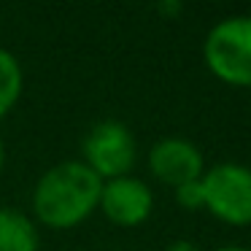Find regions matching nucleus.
<instances>
[{
  "label": "nucleus",
  "instance_id": "nucleus-13",
  "mask_svg": "<svg viewBox=\"0 0 251 251\" xmlns=\"http://www.w3.org/2000/svg\"><path fill=\"white\" fill-rule=\"evenodd\" d=\"M213 251H249L243 246H222V249H213Z\"/></svg>",
  "mask_w": 251,
  "mask_h": 251
},
{
  "label": "nucleus",
  "instance_id": "nucleus-11",
  "mask_svg": "<svg viewBox=\"0 0 251 251\" xmlns=\"http://www.w3.org/2000/svg\"><path fill=\"white\" fill-rule=\"evenodd\" d=\"M165 251H200V249H197V246L192 243V240H186V238H178V240H173V243H170Z\"/></svg>",
  "mask_w": 251,
  "mask_h": 251
},
{
  "label": "nucleus",
  "instance_id": "nucleus-4",
  "mask_svg": "<svg viewBox=\"0 0 251 251\" xmlns=\"http://www.w3.org/2000/svg\"><path fill=\"white\" fill-rule=\"evenodd\" d=\"M84 159L89 170L100 176L103 181L130 176L138 159V141L132 130L119 119H100L89 127L81 143Z\"/></svg>",
  "mask_w": 251,
  "mask_h": 251
},
{
  "label": "nucleus",
  "instance_id": "nucleus-3",
  "mask_svg": "<svg viewBox=\"0 0 251 251\" xmlns=\"http://www.w3.org/2000/svg\"><path fill=\"white\" fill-rule=\"evenodd\" d=\"M205 211L229 227L251 224V168L238 162H219L205 168L200 178Z\"/></svg>",
  "mask_w": 251,
  "mask_h": 251
},
{
  "label": "nucleus",
  "instance_id": "nucleus-7",
  "mask_svg": "<svg viewBox=\"0 0 251 251\" xmlns=\"http://www.w3.org/2000/svg\"><path fill=\"white\" fill-rule=\"evenodd\" d=\"M41 235L30 213L0 205V251H38Z\"/></svg>",
  "mask_w": 251,
  "mask_h": 251
},
{
  "label": "nucleus",
  "instance_id": "nucleus-8",
  "mask_svg": "<svg viewBox=\"0 0 251 251\" xmlns=\"http://www.w3.org/2000/svg\"><path fill=\"white\" fill-rule=\"evenodd\" d=\"M22 84H25V73L19 60L8 49L0 46V119L17 105L19 95H22Z\"/></svg>",
  "mask_w": 251,
  "mask_h": 251
},
{
  "label": "nucleus",
  "instance_id": "nucleus-6",
  "mask_svg": "<svg viewBox=\"0 0 251 251\" xmlns=\"http://www.w3.org/2000/svg\"><path fill=\"white\" fill-rule=\"evenodd\" d=\"M100 211L105 219L119 227H138L154 211V195L146 181L135 176H122V178L103 181L100 192Z\"/></svg>",
  "mask_w": 251,
  "mask_h": 251
},
{
  "label": "nucleus",
  "instance_id": "nucleus-9",
  "mask_svg": "<svg viewBox=\"0 0 251 251\" xmlns=\"http://www.w3.org/2000/svg\"><path fill=\"white\" fill-rule=\"evenodd\" d=\"M176 202L186 211H200L205 208V197H202V184L200 181H192V184H184L176 189Z\"/></svg>",
  "mask_w": 251,
  "mask_h": 251
},
{
  "label": "nucleus",
  "instance_id": "nucleus-5",
  "mask_svg": "<svg viewBox=\"0 0 251 251\" xmlns=\"http://www.w3.org/2000/svg\"><path fill=\"white\" fill-rule=\"evenodd\" d=\"M149 170L157 181L178 189L184 184L202 178L205 159H202V151L192 141L170 135L149 149Z\"/></svg>",
  "mask_w": 251,
  "mask_h": 251
},
{
  "label": "nucleus",
  "instance_id": "nucleus-2",
  "mask_svg": "<svg viewBox=\"0 0 251 251\" xmlns=\"http://www.w3.org/2000/svg\"><path fill=\"white\" fill-rule=\"evenodd\" d=\"M202 60L219 81L251 87V17L238 14L216 22L205 35Z\"/></svg>",
  "mask_w": 251,
  "mask_h": 251
},
{
  "label": "nucleus",
  "instance_id": "nucleus-12",
  "mask_svg": "<svg viewBox=\"0 0 251 251\" xmlns=\"http://www.w3.org/2000/svg\"><path fill=\"white\" fill-rule=\"evenodd\" d=\"M3 168H6V143L0 138V173H3Z\"/></svg>",
  "mask_w": 251,
  "mask_h": 251
},
{
  "label": "nucleus",
  "instance_id": "nucleus-10",
  "mask_svg": "<svg viewBox=\"0 0 251 251\" xmlns=\"http://www.w3.org/2000/svg\"><path fill=\"white\" fill-rule=\"evenodd\" d=\"M159 14H165V17H178L181 11H184V6H181L178 0H165V3H159Z\"/></svg>",
  "mask_w": 251,
  "mask_h": 251
},
{
  "label": "nucleus",
  "instance_id": "nucleus-1",
  "mask_svg": "<svg viewBox=\"0 0 251 251\" xmlns=\"http://www.w3.org/2000/svg\"><path fill=\"white\" fill-rule=\"evenodd\" d=\"M103 178L81 159H65L41 173L33 189V216L51 229L87 222L100 205Z\"/></svg>",
  "mask_w": 251,
  "mask_h": 251
}]
</instances>
